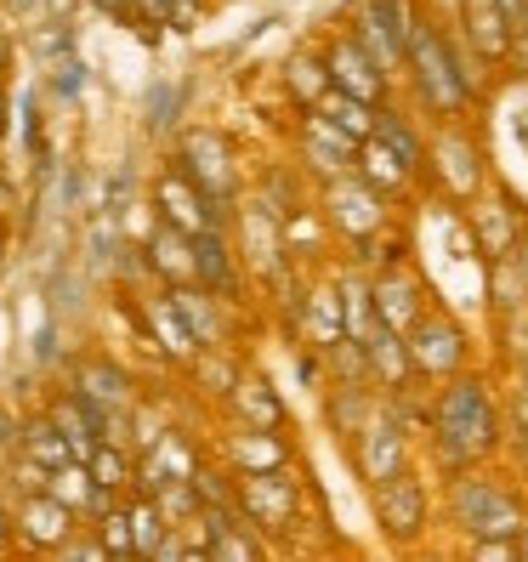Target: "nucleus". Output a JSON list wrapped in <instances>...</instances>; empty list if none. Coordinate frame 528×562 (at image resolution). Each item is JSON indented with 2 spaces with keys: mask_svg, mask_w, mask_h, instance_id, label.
<instances>
[{
  "mask_svg": "<svg viewBox=\"0 0 528 562\" xmlns=\"http://www.w3.org/2000/svg\"><path fill=\"white\" fill-rule=\"evenodd\" d=\"M227 404H234V415L239 420H250V426H279L284 432V398L273 392V381L268 375H256V370H239V381H234V392H227Z\"/></svg>",
  "mask_w": 528,
  "mask_h": 562,
  "instance_id": "obj_24",
  "label": "nucleus"
},
{
  "mask_svg": "<svg viewBox=\"0 0 528 562\" xmlns=\"http://www.w3.org/2000/svg\"><path fill=\"white\" fill-rule=\"evenodd\" d=\"M370 295H375V313H381V324H392V329H409L426 307V290H420V279H415V268H386V273H370Z\"/></svg>",
  "mask_w": 528,
  "mask_h": 562,
  "instance_id": "obj_19",
  "label": "nucleus"
},
{
  "mask_svg": "<svg viewBox=\"0 0 528 562\" xmlns=\"http://www.w3.org/2000/svg\"><path fill=\"white\" fill-rule=\"evenodd\" d=\"M91 7L109 12L114 23H137V7H143V0H91Z\"/></svg>",
  "mask_w": 528,
  "mask_h": 562,
  "instance_id": "obj_37",
  "label": "nucleus"
},
{
  "mask_svg": "<svg viewBox=\"0 0 528 562\" xmlns=\"http://www.w3.org/2000/svg\"><path fill=\"white\" fill-rule=\"evenodd\" d=\"M375 522L392 546H415L426 535V522H432V494H426L420 472L404 467L392 472L386 483H375Z\"/></svg>",
  "mask_w": 528,
  "mask_h": 562,
  "instance_id": "obj_8",
  "label": "nucleus"
},
{
  "mask_svg": "<svg viewBox=\"0 0 528 562\" xmlns=\"http://www.w3.org/2000/svg\"><path fill=\"white\" fill-rule=\"evenodd\" d=\"M177 165L193 177V188H200L205 200L216 205V216H222V222H234L239 171H234V159H227V143L216 137V131H188L182 148H177Z\"/></svg>",
  "mask_w": 528,
  "mask_h": 562,
  "instance_id": "obj_6",
  "label": "nucleus"
},
{
  "mask_svg": "<svg viewBox=\"0 0 528 562\" xmlns=\"http://www.w3.org/2000/svg\"><path fill=\"white\" fill-rule=\"evenodd\" d=\"M18 7H35V0H18Z\"/></svg>",
  "mask_w": 528,
  "mask_h": 562,
  "instance_id": "obj_45",
  "label": "nucleus"
},
{
  "mask_svg": "<svg viewBox=\"0 0 528 562\" xmlns=\"http://www.w3.org/2000/svg\"><path fill=\"white\" fill-rule=\"evenodd\" d=\"M0 137H7V91H0Z\"/></svg>",
  "mask_w": 528,
  "mask_h": 562,
  "instance_id": "obj_42",
  "label": "nucleus"
},
{
  "mask_svg": "<svg viewBox=\"0 0 528 562\" xmlns=\"http://www.w3.org/2000/svg\"><path fill=\"white\" fill-rule=\"evenodd\" d=\"M227 467L234 472H273V467H290V443L279 438V426H239V432H227L222 443Z\"/></svg>",
  "mask_w": 528,
  "mask_h": 562,
  "instance_id": "obj_20",
  "label": "nucleus"
},
{
  "mask_svg": "<svg viewBox=\"0 0 528 562\" xmlns=\"http://www.w3.org/2000/svg\"><path fill=\"white\" fill-rule=\"evenodd\" d=\"M517 562H528V528H523V535H517Z\"/></svg>",
  "mask_w": 528,
  "mask_h": 562,
  "instance_id": "obj_41",
  "label": "nucleus"
},
{
  "mask_svg": "<svg viewBox=\"0 0 528 562\" xmlns=\"http://www.w3.org/2000/svg\"><path fill=\"white\" fill-rule=\"evenodd\" d=\"M302 324L318 352H336L347 341V313H341V279L336 284H313L302 290Z\"/></svg>",
  "mask_w": 528,
  "mask_h": 562,
  "instance_id": "obj_22",
  "label": "nucleus"
},
{
  "mask_svg": "<svg viewBox=\"0 0 528 562\" xmlns=\"http://www.w3.org/2000/svg\"><path fill=\"white\" fill-rule=\"evenodd\" d=\"M432 171L443 182L449 200H478L483 193V159L478 143L460 120H438V137H432Z\"/></svg>",
  "mask_w": 528,
  "mask_h": 562,
  "instance_id": "obj_13",
  "label": "nucleus"
},
{
  "mask_svg": "<svg viewBox=\"0 0 528 562\" xmlns=\"http://www.w3.org/2000/svg\"><path fill=\"white\" fill-rule=\"evenodd\" d=\"M7 540H12V512L0 506V551H7Z\"/></svg>",
  "mask_w": 528,
  "mask_h": 562,
  "instance_id": "obj_39",
  "label": "nucleus"
},
{
  "mask_svg": "<svg viewBox=\"0 0 528 562\" xmlns=\"http://www.w3.org/2000/svg\"><path fill=\"white\" fill-rule=\"evenodd\" d=\"M432 449L443 454V467L460 472V467H483V460L506 443V415H501V398L494 386L478 375V370H460L443 381V392L432 398Z\"/></svg>",
  "mask_w": 528,
  "mask_h": 562,
  "instance_id": "obj_2",
  "label": "nucleus"
},
{
  "mask_svg": "<svg viewBox=\"0 0 528 562\" xmlns=\"http://www.w3.org/2000/svg\"><path fill=\"white\" fill-rule=\"evenodd\" d=\"M7 63H12V41L0 35V75H7Z\"/></svg>",
  "mask_w": 528,
  "mask_h": 562,
  "instance_id": "obj_40",
  "label": "nucleus"
},
{
  "mask_svg": "<svg viewBox=\"0 0 528 562\" xmlns=\"http://www.w3.org/2000/svg\"><path fill=\"white\" fill-rule=\"evenodd\" d=\"M12 205H18V193H12V182H7V177H0V216H7Z\"/></svg>",
  "mask_w": 528,
  "mask_h": 562,
  "instance_id": "obj_38",
  "label": "nucleus"
},
{
  "mask_svg": "<svg viewBox=\"0 0 528 562\" xmlns=\"http://www.w3.org/2000/svg\"><path fill=\"white\" fill-rule=\"evenodd\" d=\"M523 392H528V358H523Z\"/></svg>",
  "mask_w": 528,
  "mask_h": 562,
  "instance_id": "obj_44",
  "label": "nucleus"
},
{
  "mask_svg": "<svg viewBox=\"0 0 528 562\" xmlns=\"http://www.w3.org/2000/svg\"><path fill=\"white\" fill-rule=\"evenodd\" d=\"M478 52L467 46V35L432 23V18H415L409 23V52H404V75L420 97V109L432 120H467L478 109V97L488 86V75H478Z\"/></svg>",
  "mask_w": 528,
  "mask_h": 562,
  "instance_id": "obj_1",
  "label": "nucleus"
},
{
  "mask_svg": "<svg viewBox=\"0 0 528 562\" xmlns=\"http://www.w3.org/2000/svg\"><path fill=\"white\" fill-rule=\"evenodd\" d=\"M284 80H290V91L302 97L307 109H313L318 97L329 91V69H324V57H290V69H284Z\"/></svg>",
  "mask_w": 528,
  "mask_h": 562,
  "instance_id": "obj_33",
  "label": "nucleus"
},
{
  "mask_svg": "<svg viewBox=\"0 0 528 562\" xmlns=\"http://www.w3.org/2000/svg\"><path fill=\"white\" fill-rule=\"evenodd\" d=\"M148 261H154V273H159V279L193 284V234H182L177 222H165V216H159L154 239H148Z\"/></svg>",
  "mask_w": 528,
  "mask_h": 562,
  "instance_id": "obj_25",
  "label": "nucleus"
},
{
  "mask_svg": "<svg viewBox=\"0 0 528 562\" xmlns=\"http://www.w3.org/2000/svg\"><path fill=\"white\" fill-rule=\"evenodd\" d=\"M404 341H409V363H415L420 381H449V375H460V370H472L467 329H460L443 307H426V313L404 329Z\"/></svg>",
  "mask_w": 528,
  "mask_h": 562,
  "instance_id": "obj_4",
  "label": "nucleus"
},
{
  "mask_svg": "<svg viewBox=\"0 0 528 562\" xmlns=\"http://www.w3.org/2000/svg\"><path fill=\"white\" fill-rule=\"evenodd\" d=\"M171 290V302H177V313L188 318V329H193V341H200L205 352H216L222 341H227V324H222V295L216 290H205V284H165Z\"/></svg>",
  "mask_w": 528,
  "mask_h": 562,
  "instance_id": "obj_23",
  "label": "nucleus"
},
{
  "mask_svg": "<svg viewBox=\"0 0 528 562\" xmlns=\"http://www.w3.org/2000/svg\"><path fill=\"white\" fill-rule=\"evenodd\" d=\"M329 125H341V131H352L358 143L364 137H375V120H381V109L375 103H364V97H352V91H341V86H329L318 103H313Z\"/></svg>",
  "mask_w": 528,
  "mask_h": 562,
  "instance_id": "obj_27",
  "label": "nucleus"
},
{
  "mask_svg": "<svg viewBox=\"0 0 528 562\" xmlns=\"http://www.w3.org/2000/svg\"><path fill=\"white\" fill-rule=\"evenodd\" d=\"M324 69H329V86H341V91H352V97H364V103L386 109L392 75L381 69V63H375V52H370L364 41H358L352 29L324 46Z\"/></svg>",
  "mask_w": 528,
  "mask_h": 562,
  "instance_id": "obj_11",
  "label": "nucleus"
},
{
  "mask_svg": "<svg viewBox=\"0 0 528 562\" xmlns=\"http://www.w3.org/2000/svg\"><path fill=\"white\" fill-rule=\"evenodd\" d=\"M234 506L268 528V535H284L302 517V483H295L290 467H273V472H234Z\"/></svg>",
  "mask_w": 528,
  "mask_h": 562,
  "instance_id": "obj_5",
  "label": "nucleus"
},
{
  "mask_svg": "<svg viewBox=\"0 0 528 562\" xmlns=\"http://www.w3.org/2000/svg\"><path fill=\"white\" fill-rule=\"evenodd\" d=\"M358 177H364L370 188H381L386 200L392 193H404V188H415V177H409V165L392 154L381 137H364V148H358Z\"/></svg>",
  "mask_w": 528,
  "mask_h": 562,
  "instance_id": "obj_26",
  "label": "nucleus"
},
{
  "mask_svg": "<svg viewBox=\"0 0 528 562\" xmlns=\"http://www.w3.org/2000/svg\"><path fill=\"white\" fill-rule=\"evenodd\" d=\"M443 506H449V522L460 528V535H472V540H517L528 528V506L517 501V488H506L483 467L449 472Z\"/></svg>",
  "mask_w": 528,
  "mask_h": 562,
  "instance_id": "obj_3",
  "label": "nucleus"
},
{
  "mask_svg": "<svg viewBox=\"0 0 528 562\" xmlns=\"http://www.w3.org/2000/svg\"><path fill=\"white\" fill-rule=\"evenodd\" d=\"M205 18V0H143L137 7V23H171V29H200Z\"/></svg>",
  "mask_w": 528,
  "mask_h": 562,
  "instance_id": "obj_32",
  "label": "nucleus"
},
{
  "mask_svg": "<svg viewBox=\"0 0 528 562\" xmlns=\"http://www.w3.org/2000/svg\"><path fill=\"white\" fill-rule=\"evenodd\" d=\"M375 137H381L392 154H398L404 165H409V177H415V182H420L426 171H432V143H420V137H415V125H409L404 114H386V109H381Z\"/></svg>",
  "mask_w": 528,
  "mask_h": 562,
  "instance_id": "obj_28",
  "label": "nucleus"
},
{
  "mask_svg": "<svg viewBox=\"0 0 528 562\" xmlns=\"http://www.w3.org/2000/svg\"><path fill=\"white\" fill-rule=\"evenodd\" d=\"M409 23H415L409 0H352V7H347V29L375 52V63H381L386 75H398V69H404Z\"/></svg>",
  "mask_w": 528,
  "mask_h": 562,
  "instance_id": "obj_7",
  "label": "nucleus"
},
{
  "mask_svg": "<svg viewBox=\"0 0 528 562\" xmlns=\"http://www.w3.org/2000/svg\"><path fill=\"white\" fill-rule=\"evenodd\" d=\"M86 467H91V477L103 483V488H114V494H131L137 488V454H131L120 438H103L91 454H86Z\"/></svg>",
  "mask_w": 528,
  "mask_h": 562,
  "instance_id": "obj_29",
  "label": "nucleus"
},
{
  "mask_svg": "<svg viewBox=\"0 0 528 562\" xmlns=\"http://www.w3.org/2000/svg\"><path fill=\"white\" fill-rule=\"evenodd\" d=\"M193 284L216 290L222 302H239V261H234V245H227V227H205L193 234Z\"/></svg>",
  "mask_w": 528,
  "mask_h": 562,
  "instance_id": "obj_18",
  "label": "nucleus"
},
{
  "mask_svg": "<svg viewBox=\"0 0 528 562\" xmlns=\"http://www.w3.org/2000/svg\"><path fill=\"white\" fill-rule=\"evenodd\" d=\"M352 467H358V477H364L370 488L409 467V432H404V415L392 409V404L375 409L370 426L352 438Z\"/></svg>",
  "mask_w": 528,
  "mask_h": 562,
  "instance_id": "obj_10",
  "label": "nucleus"
},
{
  "mask_svg": "<svg viewBox=\"0 0 528 562\" xmlns=\"http://www.w3.org/2000/svg\"><path fill=\"white\" fill-rule=\"evenodd\" d=\"M91 528H97V540L109 546V557H137V540H131V517H125V501H120V506H109V512L97 517Z\"/></svg>",
  "mask_w": 528,
  "mask_h": 562,
  "instance_id": "obj_34",
  "label": "nucleus"
},
{
  "mask_svg": "<svg viewBox=\"0 0 528 562\" xmlns=\"http://www.w3.org/2000/svg\"><path fill=\"white\" fill-rule=\"evenodd\" d=\"M125 517H131V540H137V557H154L159 540L171 535V517H165V506L154 501V494L137 488V501H125Z\"/></svg>",
  "mask_w": 528,
  "mask_h": 562,
  "instance_id": "obj_30",
  "label": "nucleus"
},
{
  "mask_svg": "<svg viewBox=\"0 0 528 562\" xmlns=\"http://www.w3.org/2000/svg\"><path fill=\"white\" fill-rule=\"evenodd\" d=\"M358 143L352 131L329 125L318 109L302 114V125H295V154H302V171H313L318 182H336V177H352L358 171Z\"/></svg>",
  "mask_w": 528,
  "mask_h": 562,
  "instance_id": "obj_9",
  "label": "nucleus"
},
{
  "mask_svg": "<svg viewBox=\"0 0 528 562\" xmlns=\"http://www.w3.org/2000/svg\"><path fill=\"white\" fill-rule=\"evenodd\" d=\"M154 200H159V216H165V222H177L182 234H205V227H227V222L216 216V205L205 200L200 188H193V177L182 171V165H171V171L159 177Z\"/></svg>",
  "mask_w": 528,
  "mask_h": 562,
  "instance_id": "obj_16",
  "label": "nucleus"
},
{
  "mask_svg": "<svg viewBox=\"0 0 528 562\" xmlns=\"http://www.w3.org/2000/svg\"><path fill=\"white\" fill-rule=\"evenodd\" d=\"M324 222H336L347 239H370V234L386 227V193L370 188L358 171L324 182Z\"/></svg>",
  "mask_w": 528,
  "mask_h": 562,
  "instance_id": "obj_12",
  "label": "nucleus"
},
{
  "mask_svg": "<svg viewBox=\"0 0 528 562\" xmlns=\"http://www.w3.org/2000/svg\"><path fill=\"white\" fill-rule=\"evenodd\" d=\"M23 454H35L41 467H63V460H75V449H69V438H63V426L52 420V415H35V420H23V443H18Z\"/></svg>",
  "mask_w": 528,
  "mask_h": 562,
  "instance_id": "obj_31",
  "label": "nucleus"
},
{
  "mask_svg": "<svg viewBox=\"0 0 528 562\" xmlns=\"http://www.w3.org/2000/svg\"><path fill=\"white\" fill-rule=\"evenodd\" d=\"M143 324H148V341L171 358V363H193V352H200V341H193V329H188V318L177 313V302H171V290H159V295H148L143 302Z\"/></svg>",
  "mask_w": 528,
  "mask_h": 562,
  "instance_id": "obj_21",
  "label": "nucleus"
},
{
  "mask_svg": "<svg viewBox=\"0 0 528 562\" xmlns=\"http://www.w3.org/2000/svg\"><path fill=\"white\" fill-rule=\"evenodd\" d=\"M52 86H57V97H80V86H86L80 57H63V63H57V75H52Z\"/></svg>",
  "mask_w": 528,
  "mask_h": 562,
  "instance_id": "obj_36",
  "label": "nucleus"
},
{
  "mask_svg": "<svg viewBox=\"0 0 528 562\" xmlns=\"http://www.w3.org/2000/svg\"><path fill=\"white\" fill-rule=\"evenodd\" d=\"M12 528H18V540H23L29 551H63V546L75 540V528H80V512H75V506H63L52 488H41V494H18Z\"/></svg>",
  "mask_w": 528,
  "mask_h": 562,
  "instance_id": "obj_14",
  "label": "nucleus"
},
{
  "mask_svg": "<svg viewBox=\"0 0 528 562\" xmlns=\"http://www.w3.org/2000/svg\"><path fill=\"white\" fill-rule=\"evenodd\" d=\"M0 261H7V227H0Z\"/></svg>",
  "mask_w": 528,
  "mask_h": 562,
  "instance_id": "obj_43",
  "label": "nucleus"
},
{
  "mask_svg": "<svg viewBox=\"0 0 528 562\" xmlns=\"http://www.w3.org/2000/svg\"><path fill=\"white\" fill-rule=\"evenodd\" d=\"M472 234H478V250H483L488 261L512 256V245L528 234L512 193H478V200H472Z\"/></svg>",
  "mask_w": 528,
  "mask_h": 562,
  "instance_id": "obj_17",
  "label": "nucleus"
},
{
  "mask_svg": "<svg viewBox=\"0 0 528 562\" xmlns=\"http://www.w3.org/2000/svg\"><path fill=\"white\" fill-rule=\"evenodd\" d=\"M177 103H182L177 86H154V91H148V125H154V131L171 125V120H177Z\"/></svg>",
  "mask_w": 528,
  "mask_h": 562,
  "instance_id": "obj_35",
  "label": "nucleus"
},
{
  "mask_svg": "<svg viewBox=\"0 0 528 562\" xmlns=\"http://www.w3.org/2000/svg\"><path fill=\"white\" fill-rule=\"evenodd\" d=\"M460 35H467V46L483 57V63H506L512 57V41H517V23L506 18L501 0H460Z\"/></svg>",
  "mask_w": 528,
  "mask_h": 562,
  "instance_id": "obj_15",
  "label": "nucleus"
}]
</instances>
